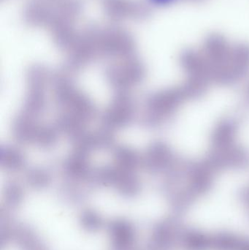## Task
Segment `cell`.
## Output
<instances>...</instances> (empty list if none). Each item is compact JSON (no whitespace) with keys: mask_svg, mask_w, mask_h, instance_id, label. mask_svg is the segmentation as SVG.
I'll return each mask as SVG.
<instances>
[{"mask_svg":"<svg viewBox=\"0 0 249 250\" xmlns=\"http://www.w3.org/2000/svg\"><path fill=\"white\" fill-rule=\"evenodd\" d=\"M189 101L183 86L152 93L146 98L140 124L147 129H156L168 123L179 107Z\"/></svg>","mask_w":249,"mask_h":250,"instance_id":"1","label":"cell"},{"mask_svg":"<svg viewBox=\"0 0 249 250\" xmlns=\"http://www.w3.org/2000/svg\"><path fill=\"white\" fill-rule=\"evenodd\" d=\"M136 107L130 92H114L112 100L100 117L101 127L116 132L133 123Z\"/></svg>","mask_w":249,"mask_h":250,"instance_id":"2","label":"cell"},{"mask_svg":"<svg viewBox=\"0 0 249 250\" xmlns=\"http://www.w3.org/2000/svg\"><path fill=\"white\" fill-rule=\"evenodd\" d=\"M146 77V70L138 60H127L123 64L110 66L105 72V81L114 92H130Z\"/></svg>","mask_w":249,"mask_h":250,"instance_id":"3","label":"cell"},{"mask_svg":"<svg viewBox=\"0 0 249 250\" xmlns=\"http://www.w3.org/2000/svg\"><path fill=\"white\" fill-rule=\"evenodd\" d=\"M204 161L215 173L225 170H241L249 166V151L235 143L225 148H211Z\"/></svg>","mask_w":249,"mask_h":250,"instance_id":"4","label":"cell"},{"mask_svg":"<svg viewBox=\"0 0 249 250\" xmlns=\"http://www.w3.org/2000/svg\"><path fill=\"white\" fill-rule=\"evenodd\" d=\"M178 158L168 144L154 141L141 153V169L153 176H162Z\"/></svg>","mask_w":249,"mask_h":250,"instance_id":"5","label":"cell"},{"mask_svg":"<svg viewBox=\"0 0 249 250\" xmlns=\"http://www.w3.org/2000/svg\"><path fill=\"white\" fill-rule=\"evenodd\" d=\"M111 250H134L137 245V231L130 220L115 218L105 225Z\"/></svg>","mask_w":249,"mask_h":250,"instance_id":"6","label":"cell"},{"mask_svg":"<svg viewBox=\"0 0 249 250\" xmlns=\"http://www.w3.org/2000/svg\"><path fill=\"white\" fill-rule=\"evenodd\" d=\"M11 243L17 245L20 250H49L39 233L26 223H15Z\"/></svg>","mask_w":249,"mask_h":250,"instance_id":"7","label":"cell"},{"mask_svg":"<svg viewBox=\"0 0 249 250\" xmlns=\"http://www.w3.org/2000/svg\"><path fill=\"white\" fill-rule=\"evenodd\" d=\"M238 123L232 119H224L215 126L211 135L212 148H222L235 144Z\"/></svg>","mask_w":249,"mask_h":250,"instance_id":"8","label":"cell"},{"mask_svg":"<svg viewBox=\"0 0 249 250\" xmlns=\"http://www.w3.org/2000/svg\"><path fill=\"white\" fill-rule=\"evenodd\" d=\"M46 89L45 87L27 86V92L20 112L39 120V117L46 109Z\"/></svg>","mask_w":249,"mask_h":250,"instance_id":"9","label":"cell"},{"mask_svg":"<svg viewBox=\"0 0 249 250\" xmlns=\"http://www.w3.org/2000/svg\"><path fill=\"white\" fill-rule=\"evenodd\" d=\"M111 152L113 163L115 166L136 173L141 168V153L134 148L122 144H116Z\"/></svg>","mask_w":249,"mask_h":250,"instance_id":"10","label":"cell"},{"mask_svg":"<svg viewBox=\"0 0 249 250\" xmlns=\"http://www.w3.org/2000/svg\"><path fill=\"white\" fill-rule=\"evenodd\" d=\"M1 166L4 170L10 173H19L26 169V156L17 146L11 145L2 146L1 148Z\"/></svg>","mask_w":249,"mask_h":250,"instance_id":"11","label":"cell"},{"mask_svg":"<svg viewBox=\"0 0 249 250\" xmlns=\"http://www.w3.org/2000/svg\"><path fill=\"white\" fill-rule=\"evenodd\" d=\"M25 192L23 186L16 181L6 184L3 192V204L1 208L12 212L23 204Z\"/></svg>","mask_w":249,"mask_h":250,"instance_id":"12","label":"cell"},{"mask_svg":"<svg viewBox=\"0 0 249 250\" xmlns=\"http://www.w3.org/2000/svg\"><path fill=\"white\" fill-rule=\"evenodd\" d=\"M53 173L50 169L43 167H34L25 173V182L31 189L42 190L52 183Z\"/></svg>","mask_w":249,"mask_h":250,"instance_id":"13","label":"cell"},{"mask_svg":"<svg viewBox=\"0 0 249 250\" xmlns=\"http://www.w3.org/2000/svg\"><path fill=\"white\" fill-rule=\"evenodd\" d=\"M61 136L54 125H41L35 135L34 145L42 149L54 148L58 144Z\"/></svg>","mask_w":249,"mask_h":250,"instance_id":"14","label":"cell"},{"mask_svg":"<svg viewBox=\"0 0 249 250\" xmlns=\"http://www.w3.org/2000/svg\"><path fill=\"white\" fill-rule=\"evenodd\" d=\"M78 221L80 227L89 233H95L105 227L102 216L92 208L83 209L79 215Z\"/></svg>","mask_w":249,"mask_h":250,"instance_id":"15","label":"cell"},{"mask_svg":"<svg viewBox=\"0 0 249 250\" xmlns=\"http://www.w3.org/2000/svg\"><path fill=\"white\" fill-rule=\"evenodd\" d=\"M247 100H248V102L249 103V87L248 89V91H247Z\"/></svg>","mask_w":249,"mask_h":250,"instance_id":"16","label":"cell"}]
</instances>
